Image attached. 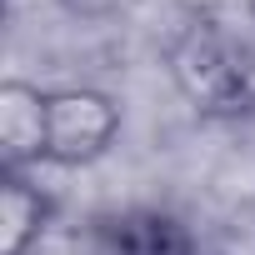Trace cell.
<instances>
[{"label":"cell","instance_id":"6da1fadb","mask_svg":"<svg viewBox=\"0 0 255 255\" xmlns=\"http://www.w3.org/2000/svg\"><path fill=\"white\" fill-rule=\"evenodd\" d=\"M115 130H120V115L95 90L5 85V95H0V135H5L10 170H20L25 160L85 165L110 150Z\"/></svg>","mask_w":255,"mask_h":255},{"label":"cell","instance_id":"7a4b0ae2","mask_svg":"<svg viewBox=\"0 0 255 255\" xmlns=\"http://www.w3.org/2000/svg\"><path fill=\"white\" fill-rule=\"evenodd\" d=\"M105 255H195V235L165 210H120L95 225Z\"/></svg>","mask_w":255,"mask_h":255},{"label":"cell","instance_id":"3957f363","mask_svg":"<svg viewBox=\"0 0 255 255\" xmlns=\"http://www.w3.org/2000/svg\"><path fill=\"white\" fill-rule=\"evenodd\" d=\"M0 220H5V255H20L25 250V240L40 230V220H45V205H40V195L10 170L5 175V195H0Z\"/></svg>","mask_w":255,"mask_h":255}]
</instances>
